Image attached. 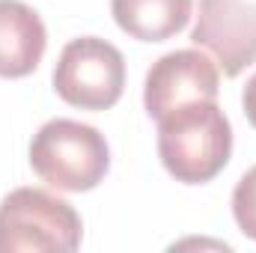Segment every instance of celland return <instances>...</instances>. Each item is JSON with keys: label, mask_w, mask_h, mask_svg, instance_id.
<instances>
[{"label": "cell", "mask_w": 256, "mask_h": 253, "mask_svg": "<svg viewBox=\"0 0 256 253\" xmlns=\"http://www.w3.org/2000/svg\"><path fill=\"white\" fill-rule=\"evenodd\" d=\"M158 155L176 182H212L232 155V126L218 102H191L158 120Z\"/></svg>", "instance_id": "1"}, {"label": "cell", "mask_w": 256, "mask_h": 253, "mask_svg": "<svg viewBox=\"0 0 256 253\" xmlns=\"http://www.w3.org/2000/svg\"><path fill=\"white\" fill-rule=\"evenodd\" d=\"M33 173L57 190H92L110 167V149L98 128L78 120H51L30 140Z\"/></svg>", "instance_id": "2"}, {"label": "cell", "mask_w": 256, "mask_h": 253, "mask_svg": "<svg viewBox=\"0 0 256 253\" xmlns=\"http://www.w3.org/2000/svg\"><path fill=\"white\" fill-rule=\"evenodd\" d=\"M80 214L42 188H15L0 202V253L80 248Z\"/></svg>", "instance_id": "3"}, {"label": "cell", "mask_w": 256, "mask_h": 253, "mask_svg": "<svg viewBox=\"0 0 256 253\" xmlns=\"http://www.w3.org/2000/svg\"><path fill=\"white\" fill-rule=\"evenodd\" d=\"M126 60L116 45L98 36L72 39L54 68V90L80 110H108L122 98Z\"/></svg>", "instance_id": "4"}, {"label": "cell", "mask_w": 256, "mask_h": 253, "mask_svg": "<svg viewBox=\"0 0 256 253\" xmlns=\"http://www.w3.org/2000/svg\"><path fill=\"white\" fill-rule=\"evenodd\" d=\"M191 42L214 57L226 78L256 63V3L250 0H200Z\"/></svg>", "instance_id": "5"}, {"label": "cell", "mask_w": 256, "mask_h": 253, "mask_svg": "<svg viewBox=\"0 0 256 253\" xmlns=\"http://www.w3.org/2000/svg\"><path fill=\"white\" fill-rule=\"evenodd\" d=\"M220 72L208 54L196 48H182L158 57L146 72L143 104L146 114L158 122L164 114L191 104V102H218Z\"/></svg>", "instance_id": "6"}, {"label": "cell", "mask_w": 256, "mask_h": 253, "mask_svg": "<svg viewBox=\"0 0 256 253\" xmlns=\"http://www.w3.org/2000/svg\"><path fill=\"white\" fill-rule=\"evenodd\" d=\"M48 45L39 12L21 0H0V78H27Z\"/></svg>", "instance_id": "7"}, {"label": "cell", "mask_w": 256, "mask_h": 253, "mask_svg": "<svg viewBox=\"0 0 256 253\" xmlns=\"http://www.w3.org/2000/svg\"><path fill=\"white\" fill-rule=\"evenodd\" d=\"M194 0H110L120 30L140 42H164L188 27Z\"/></svg>", "instance_id": "8"}, {"label": "cell", "mask_w": 256, "mask_h": 253, "mask_svg": "<svg viewBox=\"0 0 256 253\" xmlns=\"http://www.w3.org/2000/svg\"><path fill=\"white\" fill-rule=\"evenodd\" d=\"M232 214L238 230L256 242V167H250L232 190Z\"/></svg>", "instance_id": "9"}, {"label": "cell", "mask_w": 256, "mask_h": 253, "mask_svg": "<svg viewBox=\"0 0 256 253\" xmlns=\"http://www.w3.org/2000/svg\"><path fill=\"white\" fill-rule=\"evenodd\" d=\"M242 104H244V114H248L250 126L256 128V74L248 80V86H244V92H242Z\"/></svg>", "instance_id": "10"}]
</instances>
